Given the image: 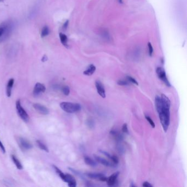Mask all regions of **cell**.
Masks as SVG:
<instances>
[{
    "instance_id": "1",
    "label": "cell",
    "mask_w": 187,
    "mask_h": 187,
    "mask_svg": "<svg viewBox=\"0 0 187 187\" xmlns=\"http://www.w3.org/2000/svg\"><path fill=\"white\" fill-rule=\"evenodd\" d=\"M155 104L162 128L165 132H166L169 125L170 101L166 95L162 94L161 97H155Z\"/></svg>"
},
{
    "instance_id": "2",
    "label": "cell",
    "mask_w": 187,
    "mask_h": 187,
    "mask_svg": "<svg viewBox=\"0 0 187 187\" xmlns=\"http://www.w3.org/2000/svg\"><path fill=\"white\" fill-rule=\"evenodd\" d=\"M60 106L62 110L68 113H74L81 110V105L78 103L71 102H62L60 104Z\"/></svg>"
},
{
    "instance_id": "3",
    "label": "cell",
    "mask_w": 187,
    "mask_h": 187,
    "mask_svg": "<svg viewBox=\"0 0 187 187\" xmlns=\"http://www.w3.org/2000/svg\"><path fill=\"white\" fill-rule=\"evenodd\" d=\"M16 109L20 118L22 119L24 121L28 122L29 121V116L26 111L23 108V106H22L20 100H18L16 101Z\"/></svg>"
},
{
    "instance_id": "4",
    "label": "cell",
    "mask_w": 187,
    "mask_h": 187,
    "mask_svg": "<svg viewBox=\"0 0 187 187\" xmlns=\"http://www.w3.org/2000/svg\"><path fill=\"white\" fill-rule=\"evenodd\" d=\"M17 141H18V145L20 147V149H22V150L27 151L32 149L33 145L26 138H24L23 137H18Z\"/></svg>"
},
{
    "instance_id": "5",
    "label": "cell",
    "mask_w": 187,
    "mask_h": 187,
    "mask_svg": "<svg viewBox=\"0 0 187 187\" xmlns=\"http://www.w3.org/2000/svg\"><path fill=\"white\" fill-rule=\"evenodd\" d=\"M157 76L159 77V78L160 80H161L162 81H163L168 87L171 86L168 78H167L166 74V73H165V71L164 69L161 67H158L157 69Z\"/></svg>"
},
{
    "instance_id": "6",
    "label": "cell",
    "mask_w": 187,
    "mask_h": 187,
    "mask_svg": "<svg viewBox=\"0 0 187 187\" xmlns=\"http://www.w3.org/2000/svg\"><path fill=\"white\" fill-rule=\"evenodd\" d=\"M1 26L3 28L4 32L2 36H4V38H5L6 39L7 38V37L10 35V33L13 30V23L10 21H9L8 22L3 23Z\"/></svg>"
},
{
    "instance_id": "7",
    "label": "cell",
    "mask_w": 187,
    "mask_h": 187,
    "mask_svg": "<svg viewBox=\"0 0 187 187\" xmlns=\"http://www.w3.org/2000/svg\"><path fill=\"white\" fill-rule=\"evenodd\" d=\"M45 91L46 87L44 85L40 83H37L34 87L33 94L34 95V96L38 97L40 96L42 93L45 92Z\"/></svg>"
},
{
    "instance_id": "8",
    "label": "cell",
    "mask_w": 187,
    "mask_h": 187,
    "mask_svg": "<svg viewBox=\"0 0 187 187\" xmlns=\"http://www.w3.org/2000/svg\"><path fill=\"white\" fill-rule=\"evenodd\" d=\"M86 176L92 179L100 180L101 181H106L107 179V177H105L103 174L99 173H86Z\"/></svg>"
},
{
    "instance_id": "9",
    "label": "cell",
    "mask_w": 187,
    "mask_h": 187,
    "mask_svg": "<svg viewBox=\"0 0 187 187\" xmlns=\"http://www.w3.org/2000/svg\"><path fill=\"white\" fill-rule=\"evenodd\" d=\"M94 159L96 160L100 164L103 165L105 166H108V167H115L116 166V165L114 164L113 162H111L105 159L104 158H102L101 157H99L97 155H94Z\"/></svg>"
},
{
    "instance_id": "10",
    "label": "cell",
    "mask_w": 187,
    "mask_h": 187,
    "mask_svg": "<svg viewBox=\"0 0 187 187\" xmlns=\"http://www.w3.org/2000/svg\"><path fill=\"white\" fill-rule=\"evenodd\" d=\"M64 181L68 183L69 187H75L77 185L76 180L71 174H68V173L65 174V178H64Z\"/></svg>"
},
{
    "instance_id": "11",
    "label": "cell",
    "mask_w": 187,
    "mask_h": 187,
    "mask_svg": "<svg viewBox=\"0 0 187 187\" xmlns=\"http://www.w3.org/2000/svg\"><path fill=\"white\" fill-rule=\"evenodd\" d=\"M33 106L34 109L40 114L42 115H47L49 114V110L48 109L46 106H43L41 104L38 103L34 104Z\"/></svg>"
},
{
    "instance_id": "12",
    "label": "cell",
    "mask_w": 187,
    "mask_h": 187,
    "mask_svg": "<svg viewBox=\"0 0 187 187\" xmlns=\"http://www.w3.org/2000/svg\"><path fill=\"white\" fill-rule=\"evenodd\" d=\"M96 87L97 92L99 94L100 96H101L102 98H105L106 95H105V91L104 87L103 84H101V81H97L96 82Z\"/></svg>"
},
{
    "instance_id": "13",
    "label": "cell",
    "mask_w": 187,
    "mask_h": 187,
    "mask_svg": "<svg viewBox=\"0 0 187 187\" xmlns=\"http://www.w3.org/2000/svg\"><path fill=\"white\" fill-rule=\"evenodd\" d=\"M119 175V172H115L113 174H111L110 177L107 178L106 181L107 185H108L109 186H113L115 185Z\"/></svg>"
},
{
    "instance_id": "14",
    "label": "cell",
    "mask_w": 187,
    "mask_h": 187,
    "mask_svg": "<svg viewBox=\"0 0 187 187\" xmlns=\"http://www.w3.org/2000/svg\"><path fill=\"white\" fill-rule=\"evenodd\" d=\"M14 82V80L13 78H10V80L8 82L7 85V89H6V94L8 97H10L12 94V90L13 88V85Z\"/></svg>"
},
{
    "instance_id": "15",
    "label": "cell",
    "mask_w": 187,
    "mask_h": 187,
    "mask_svg": "<svg viewBox=\"0 0 187 187\" xmlns=\"http://www.w3.org/2000/svg\"><path fill=\"white\" fill-rule=\"evenodd\" d=\"M96 70V66L93 64H91L90 66H89L88 68L85 71H84V74L87 76H91L95 72Z\"/></svg>"
},
{
    "instance_id": "16",
    "label": "cell",
    "mask_w": 187,
    "mask_h": 187,
    "mask_svg": "<svg viewBox=\"0 0 187 187\" xmlns=\"http://www.w3.org/2000/svg\"><path fill=\"white\" fill-rule=\"evenodd\" d=\"M11 157H12V161H13V162L14 163V164H15V166H16L17 168L18 169H20V170L23 169V166H22V165L21 164V162L19 161V160H18V158L15 157L14 155H11Z\"/></svg>"
},
{
    "instance_id": "17",
    "label": "cell",
    "mask_w": 187,
    "mask_h": 187,
    "mask_svg": "<svg viewBox=\"0 0 187 187\" xmlns=\"http://www.w3.org/2000/svg\"><path fill=\"white\" fill-rule=\"evenodd\" d=\"M59 38L61 39V41L63 45L66 47H68V38L67 36L64 34L63 33H60L59 34Z\"/></svg>"
},
{
    "instance_id": "18",
    "label": "cell",
    "mask_w": 187,
    "mask_h": 187,
    "mask_svg": "<svg viewBox=\"0 0 187 187\" xmlns=\"http://www.w3.org/2000/svg\"><path fill=\"white\" fill-rule=\"evenodd\" d=\"M85 162L86 164L92 167H95L97 166V162L88 157H85Z\"/></svg>"
},
{
    "instance_id": "19",
    "label": "cell",
    "mask_w": 187,
    "mask_h": 187,
    "mask_svg": "<svg viewBox=\"0 0 187 187\" xmlns=\"http://www.w3.org/2000/svg\"><path fill=\"white\" fill-rule=\"evenodd\" d=\"M36 143H37V144H38V147H39V148H40L41 149H42V150L47 152V153L49 152V150H48L47 147L41 141L38 140V141H36Z\"/></svg>"
},
{
    "instance_id": "20",
    "label": "cell",
    "mask_w": 187,
    "mask_h": 187,
    "mask_svg": "<svg viewBox=\"0 0 187 187\" xmlns=\"http://www.w3.org/2000/svg\"><path fill=\"white\" fill-rule=\"evenodd\" d=\"M49 34H50V30H49L48 26H44L42 29V30L41 31V38H45L46 36L48 35Z\"/></svg>"
},
{
    "instance_id": "21",
    "label": "cell",
    "mask_w": 187,
    "mask_h": 187,
    "mask_svg": "<svg viewBox=\"0 0 187 187\" xmlns=\"http://www.w3.org/2000/svg\"><path fill=\"white\" fill-rule=\"evenodd\" d=\"M62 92H63V93L64 95L68 96L70 94V89H69L68 86H64L62 88Z\"/></svg>"
},
{
    "instance_id": "22",
    "label": "cell",
    "mask_w": 187,
    "mask_h": 187,
    "mask_svg": "<svg viewBox=\"0 0 187 187\" xmlns=\"http://www.w3.org/2000/svg\"><path fill=\"white\" fill-rule=\"evenodd\" d=\"M145 119H147V121L149 122V124L150 125H151V126L153 127V128H155V125L154 122H153V121L152 120V119L148 116H145Z\"/></svg>"
},
{
    "instance_id": "23",
    "label": "cell",
    "mask_w": 187,
    "mask_h": 187,
    "mask_svg": "<svg viewBox=\"0 0 187 187\" xmlns=\"http://www.w3.org/2000/svg\"><path fill=\"white\" fill-rule=\"evenodd\" d=\"M127 80H128L130 82H131L132 84H135V85H138V82H137L134 78H132L131 76H127Z\"/></svg>"
},
{
    "instance_id": "24",
    "label": "cell",
    "mask_w": 187,
    "mask_h": 187,
    "mask_svg": "<svg viewBox=\"0 0 187 187\" xmlns=\"http://www.w3.org/2000/svg\"><path fill=\"white\" fill-rule=\"evenodd\" d=\"M148 48H149V56H152L153 53V46H152L151 43L150 42H148Z\"/></svg>"
},
{
    "instance_id": "25",
    "label": "cell",
    "mask_w": 187,
    "mask_h": 187,
    "mask_svg": "<svg viewBox=\"0 0 187 187\" xmlns=\"http://www.w3.org/2000/svg\"><path fill=\"white\" fill-rule=\"evenodd\" d=\"M117 84L120 85V86H127L129 85L128 82L126 81H124V80H119L117 81Z\"/></svg>"
},
{
    "instance_id": "26",
    "label": "cell",
    "mask_w": 187,
    "mask_h": 187,
    "mask_svg": "<svg viewBox=\"0 0 187 187\" xmlns=\"http://www.w3.org/2000/svg\"><path fill=\"white\" fill-rule=\"evenodd\" d=\"M122 131L124 132V133H129V129H128L127 125L126 124H124L123 125L122 128Z\"/></svg>"
},
{
    "instance_id": "27",
    "label": "cell",
    "mask_w": 187,
    "mask_h": 187,
    "mask_svg": "<svg viewBox=\"0 0 187 187\" xmlns=\"http://www.w3.org/2000/svg\"><path fill=\"white\" fill-rule=\"evenodd\" d=\"M0 149H1L2 152H3V153H5V147H4V145H3L1 141V140H0Z\"/></svg>"
},
{
    "instance_id": "28",
    "label": "cell",
    "mask_w": 187,
    "mask_h": 187,
    "mask_svg": "<svg viewBox=\"0 0 187 187\" xmlns=\"http://www.w3.org/2000/svg\"><path fill=\"white\" fill-rule=\"evenodd\" d=\"M143 187H153V185H152L150 183L148 182H144L143 183Z\"/></svg>"
},
{
    "instance_id": "29",
    "label": "cell",
    "mask_w": 187,
    "mask_h": 187,
    "mask_svg": "<svg viewBox=\"0 0 187 187\" xmlns=\"http://www.w3.org/2000/svg\"><path fill=\"white\" fill-rule=\"evenodd\" d=\"M68 23L69 21L68 20H67L66 22H65V23L64 24L63 26V29L64 30H66V28L68 27Z\"/></svg>"
},
{
    "instance_id": "30",
    "label": "cell",
    "mask_w": 187,
    "mask_h": 187,
    "mask_svg": "<svg viewBox=\"0 0 187 187\" xmlns=\"http://www.w3.org/2000/svg\"><path fill=\"white\" fill-rule=\"evenodd\" d=\"M117 149L119 150V152L120 153H124V148L123 147H122L121 145H119L117 147Z\"/></svg>"
},
{
    "instance_id": "31",
    "label": "cell",
    "mask_w": 187,
    "mask_h": 187,
    "mask_svg": "<svg viewBox=\"0 0 187 187\" xmlns=\"http://www.w3.org/2000/svg\"><path fill=\"white\" fill-rule=\"evenodd\" d=\"M3 32H4V30H3V28L1 26H0V38L2 36L3 34Z\"/></svg>"
},
{
    "instance_id": "32",
    "label": "cell",
    "mask_w": 187,
    "mask_h": 187,
    "mask_svg": "<svg viewBox=\"0 0 187 187\" xmlns=\"http://www.w3.org/2000/svg\"><path fill=\"white\" fill-rule=\"evenodd\" d=\"M47 57H46V56H43V57L42 58V61L44 62H46V61H47Z\"/></svg>"
},
{
    "instance_id": "33",
    "label": "cell",
    "mask_w": 187,
    "mask_h": 187,
    "mask_svg": "<svg viewBox=\"0 0 187 187\" xmlns=\"http://www.w3.org/2000/svg\"><path fill=\"white\" fill-rule=\"evenodd\" d=\"M117 1H118L120 3H122V0H117Z\"/></svg>"
},
{
    "instance_id": "34",
    "label": "cell",
    "mask_w": 187,
    "mask_h": 187,
    "mask_svg": "<svg viewBox=\"0 0 187 187\" xmlns=\"http://www.w3.org/2000/svg\"><path fill=\"white\" fill-rule=\"evenodd\" d=\"M3 1V0H0V2H2V1Z\"/></svg>"
}]
</instances>
